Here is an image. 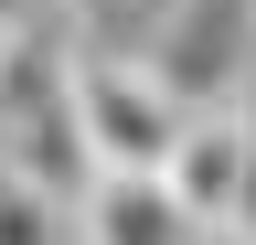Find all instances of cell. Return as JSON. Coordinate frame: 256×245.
<instances>
[{"label": "cell", "mask_w": 256, "mask_h": 245, "mask_svg": "<svg viewBox=\"0 0 256 245\" xmlns=\"http://www.w3.org/2000/svg\"><path fill=\"white\" fill-rule=\"evenodd\" d=\"M171 43L150 53V75L203 117V107H235V32H246V0H171Z\"/></svg>", "instance_id": "cell-4"}, {"label": "cell", "mask_w": 256, "mask_h": 245, "mask_svg": "<svg viewBox=\"0 0 256 245\" xmlns=\"http://www.w3.org/2000/svg\"><path fill=\"white\" fill-rule=\"evenodd\" d=\"M0 245H75V203H54L22 171H0Z\"/></svg>", "instance_id": "cell-6"}, {"label": "cell", "mask_w": 256, "mask_h": 245, "mask_svg": "<svg viewBox=\"0 0 256 245\" xmlns=\"http://www.w3.org/2000/svg\"><path fill=\"white\" fill-rule=\"evenodd\" d=\"M235 245H256V139H246V192H235V224H224Z\"/></svg>", "instance_id": "cell-8"}, {"label": "cell", "mask_w": 256, "mask_h": 245, "mask_svg": "<svg viewBox=\"0 0 256 245\" xmlns=\"http://www.w3.org/2000/svg\"><path fill=\"white\" fill-rule=\"evenodd\" d=\"M75 117H86L96 181H160L192 107L150 75V53H75Z\"/></svg>", "instance_id": "cell-2"}, {"label": "cell", "mask_w": 256, "mask_h": 245, "mask_svg": "<svg viewBox=\"0 0 256 245\" xmlns=\"http://www.w3.org/2000/svg\"><path fill=\"white\" fill-rule=\"evenodd\" d=\"M246 139H256V117L246 107H203V117H182V149H171V203L192 213V235H224L235 224V192H246Z\"/></svg>", "instance_id": "cell-3"}, {"label": "cell", "mask_w": 256, "mask_h": 245, "mask_svg": "<svg viewBox=\"0 0 256 245\" xmlns=\"http://www.w3.org/2000/svg\"><path fill=\"white\" fill-rule=\"evenodd\" d=\"M0 171H22L32 192H54V203L96 192L86 117H75V32L0 43Z\"/></svg>", "instance_id": "cell-1"}, {"label": "cell", "mask_w": 256, "mask_h": 245, "mask_svg": "<svg viewBox=\"0 0 256 245\" xmlns=\"http://www.w3.org/2000/svg\"><path fill=\"white\" fill-rule=\"evenodd\" d=\"M75 213H86V224H75L86 245H203L192 213L171 203V181H96Z\"/></svg>", "instance_id": "cell-5"}, {"label": "cell", "mask_w": 256, "mask_h": 245, "mask_svg": "<svg viewBox=\"0 0 256 245\" xmlns=\"http://www.w3.org/2000/svg\"><path fill=\"white\" fill-rule=\"evenodd\" d=\"M32 32H64V0H0V43H32Z\"/></svg>", "instance_id": "cell-7"}]
</instances>
